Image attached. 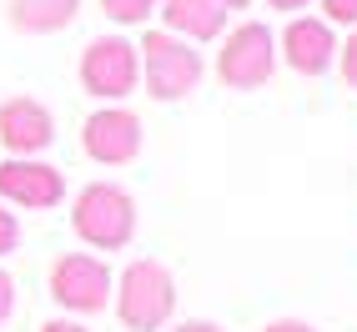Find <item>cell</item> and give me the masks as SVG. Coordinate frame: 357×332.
Listing matches in <instances>:
<instances>
[{"mask_svg": "<svg viewBox=\"0 0 357 332\" xmlns=\"http://www.w3.org/2000/svg\"><path fill=\"white\" fill-rule=\"evenodd\" d=\"M70 227H76L86 247L116 252L136 236V202L116 181H91V186H81L76 206H70Z\"/></svg>", "mask_w": 357, "mask_h": 332, "instance_id": "cell-1", "label": "cell"}, {"mask_svg": "<svg viewBox=\"0 0 357 332\" xmlns=\"http://www.w3.org/2000/svg\"><path fill=\"white\" fill-rule=\"evenodd\" d=\"M141 70H146V91L156 101H181L202 86V51H192V40H181L172 31H146V40L136 45Z\"/></svg>", "mask_w": 357, "mask_h": 332, "instance_id": "cell-2", "label": "cell"}, {"mask_svg": "<svg viewBox=\"0 0 357 332\" xmlns=\"http://www.w3.org/2000/svg\"><path fill=\"white\" fill-rule=\"evenodd\" d=\"M176 307V282L161 262H131L116 282V317H121L131 332H156Z\"/></svg>", "mask_w": 357, "mask_h": 332, "instance_id": "cell-3", "label": "cell"}, {"mask_svg": "<svg viewBox=\"0 0 357 332\" xmlns=\"http://www.w3.org/2000/svg\"><path fill=\"white\" fill-rule=\"evenodd\" d=\"M141 81V56L126 36H96L81 51V86L96 101H121Z\"/></svg>", "mask_w": 357, "mask_h": 332, "instance_id": "cell-4", "label": "cell"}, {"mask_svg": "<svg viewBox=\"0 0 357 332\" xmlns=\"http://www.w3.org/2000/svg\"><path fill=\"white\" fill-rule=\"evenodd\" d=\"M272 70H277V40H272V31L261 26V20H242V26L227 36L222 56H217V76L231 91H257V86L272 81Z\"/></svg>", "mask_w": 357, "mask_h": 332, "instance_id": "cell-5", "label": "cell"}, {"mask_svg": "<svg viewBox=\"0 0 357 332\" xmlns=\"http://www.w3.org/2000/svg\"><path fill=\"white\" fill-rule=\"evenodd\" d=\"M111 272L101 257H86V252H66L51 262V297L70 312H101L106 297H111Z\"/></svg>", "mask_w": 357, "mask_h": 332, "instance_id": "cell-6", "label": "cell"}, {"mask_svg": "<svg viewBox=\"0 0 357 332\" xmlns=\"http://www.w3.org/2000/svg\"><path fill=\"white\" fill-rule=\"evenodd\" d=\"M0 202L26 206V211H51L66 202V176L51 161L10 156V161H0Z\"/></svg>", "mask_w": 357, "mask_h": 332, "instance_id": "cell-7", "label": "cell"}, {"mask_svg": "<svg viewBox=\"0 0 357 332\" xmlns=\"http://www.w3.org/2000/svg\"><path fill=\"white\" fill-rule=\"evenodd\" d=\"M81 146H86L91 161H101V166H126V161H136V151H141V116L126 111V106H106V111H96V116H86Z\"/></svg>", "mask_w": 357, "mask_h": 332, "instance_id": "cell-8", "label": "cell"}, {"mask_svg": "<svg viewBox=\"0 0 357 332\" xmlns=\"http://www.w3.org/2000/svg\"><path fill=\"white\" fill-rule=\"evenodd\" d=\"M56 141V116L36 96H10L0 101V146L10 156H36Z\"/></svg>", "mask_w": 357, "mask_h": 332, "instance_id": "cell-9", "label": "cell"}, {"mask_svg": "<svg viewBox=\"0 0 357 332\" xmlns=\"http://www.w3.org/2000/svg\"><path fill=\"white\" fill-rule=\"evenodd\" d=\"M282 56H287V66L302 70V76H322V70L337 61V36H332L327 20L297 15V20H287V31H282Z\"/></svg>", "mask_w": 357, "mask_h": 332, "instance_id": "cell-10", "label": "cell"}, {"mask_svg": "<svg viewBox=\"0 0 357 332\" xmlns=\"http://www.w3.org/2000/svg\"><path fill=\"white\" fill-rule=\"evenodd\" d=\"M161 20L181 40H211L227 26V6L222 0H161Z\"/></svg>", "mask_w": 357, "mask_h": 332, "instance_id": "cell-11", "label": "cell"}, {"mask_svg": "<svg viewBox=\"0 0 357 332\" xmlns=\"http://www.w3.org/2000/svg\"><path fill=\"white\" fill-rule=\"evenodd\" d=\"M81 15V0H6V20L20 36H56Z\"/></svg>", "mask_w": 357, "mask_h": 332, "instance_id": "cell-12", "label": "cell"}, {"mask_svg": "<svg viewBox=\"0 0 357 332\" xmlns=\"http://www.w3.org/2000/svg\"><path fill=\"white\" fill-rule=\"evenodd\" d=\"M101 10L116 26H146V15H156V0H101Z\"/></svg>", "mask_w": 357, "mask_h": 332, "instance_id": "cell-13", "label": "cell"}, {"mask_svg": "<svg viewBox=\"0 0 357 332\" xmlns=\"http://www.w3.org/2000/svg\"><path fill=\"white\" fill-rule=\"evenodd\" d=\"M327 26H357V0H322Z\"/></svg>", "mask_w": 357, "mask_h": 332, "instance_id": "cell-14", "label": "cell"}, {"mask_svg": "<svg viewBox=\"0 0 357 332\" xmlns=\"http://www.w3.org/2000/svg\"><path fill=\"white\" fill-rule=\"evenodd\" d=\"M20 247V222H15V211L0 206V257H10Z\"/></svg>", "mask_w": 357, "mask_h": 332, "instance_id": "cell-15", "label": "cell"}, {"mask_svg": "<svg viewBox=\"0 0 357 332\" xmlns=\"http://www.w3.org/2000/svg\"><path fill=\"white\" fill-rule=\"evenodd\" d=\"M337 66H342V81L357 91V31L347 36V45H337Z\"/></svg>", "mask_w": 357, "mask_h": 332, "instance_id": "cell-16", "label": "cell"}, {"mask_svg": "<svg viewBox=\"0 0 357 332\" xmlns=\"http://www.w3.org/2000/svg\"><path fill=\"white\" fill-rule=\"evenodd\" d=\"M15 312V282H10V272L0 267V322H6Z\"/></svg>", "mask_w": 357, "mask_h": 332, "instance_id": "cell-17", "label": "cell"}, {"mask_svg": "<svg viewBox=\"0 0 357 332\" xmlns=\"http://www.w3.org/2000/svg\"><path fill=\"white\" fill-rule=\"evenodd\" d=\"M261 332H312L307 322H292V317H282V322H272V327H261Z\"/></svg>", "mask_w": 357, "mask_h": 332, "instance_id": "cell-18", "label": "cell"}, {"mask_svg": "<svg viewBox=\"0 0 357 332\" xmlns=\"http://www.w3.org/2000/svg\"><path fill=\"white\" fill-rule=\"evenodd\" d=\"M40 332H91V327H81V322H45Z\"/></svg>", "mask_w": 357, "mask_h": 332, "instance_id": "cell-19", "label": "cell"}, {"mask_svg": "<svg viewBox=\"0 0 357 332\" xmlns=\"http://www.w3.org/2000/svg\"><path fill=\"white\" fill-rule=\"evenodd\" d=\"M176 332H222V327H217V322H181Z\"/></svg>", "mask_w": 357, "mask_h": 332, "instance_id": "cell-20", "label": "cell"}, {"mask_svg": "<svg viewBox=\"0 0 357 332\" xmlns=\"http://www.w3.org/2000/svg\"><path fill=\"white\" fill-rule=\"evenodd\" d=\"M267 6H272V10H302L307 0H267Z\"/></svg>", "mask_w": 357, "mask_h": 332, "instance_id": "cell-21", "label": "cell"}, {"mask_svg": "<svg viewBox=\"0 0 357 332\" xmlns=\"http://www.w3.org/2000/svg\"><path fill=\"white\" fill-rule=\"evenodd\" d=\"M222 6H227V10H242V6H247V0H222Z\"/></svg>", "mask_w": 357, "mask_h": 332, "instance_id": "cell-22", "label": "cell"}]
</instances>
